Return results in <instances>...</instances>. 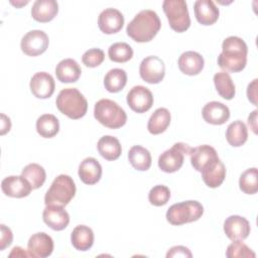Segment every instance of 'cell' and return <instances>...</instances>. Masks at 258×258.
Wrapping results in <instances>:
<instances>
[{"label":"cell","instance_id":"obj_1","mask_svg":"<svg viewBox=\"0 0 258 258\" xmlns=\"http://www.w3.org/2000/svg\"><path fill=\"white\" fill-rule=\"evenodd\" d=\"M247 54L246 42L238 36H229L222 43V52L218 56V64L226 72H241L246 67Z\"/></svg>","mask_w":258,"mask_h":258},{"label":"cell","instance_id":"obj_2","mask_svg":"<svg viewBox=\"0 0 258 258\" xmlns=\"http://www.w3.org/2000/svg\"><path fill=\"white\" fill-rule=\"evenodd\" d=\"M161 27V21L157 13L150 9L141 10L128 23L126 32L136 42H148L152 40Z\"/></svg>","mask_w":258,"mask_h":258},{"label":"cell","instance_id":"obj_3","mask_svg":"<svg viewBox=\"0 0 258 258\" xmlns=\"http://www.w3.org/2000/svg\"><path fill=\"white\" fill-rule=\"evenodd\" d=\"M56 108L67 117L77 120L84 117L88 110V102L76 88L61 90L55 100Z\"/></svg>","mask_w":258,"mask_h":258},{"label":"cell","instance_id":"obj_4","mask_svg":"<svg viewBox=\"0 0 258 258\" xmlns=\"http://www.w3.org/2000/svg\"><path fill=\"white\" fill-rule=\"evenodd\" d=\"M94 116L99 123L110 129H118L127 121L125 111L109 99H101L95 104Z\"/></svg>","mask_w":258,"mask_h":258},{"label":"cell","instance_id":"obj_5","mask_svg":"<svg viewBox=\"0 0 258 258\" xmlns=\"http://www.w3.org/2000/svg\"><path fill=\"white\" fill-rule=\"evenodd\" d=\"M76 184L74 179L68 174H59L51 182L44 196V204L67 206L76 195Z\"/></svg>","mask_w":258,"mask_h":258},{"label":"cell","instance_id":"obj_6","mask_svg":"<svg viewBox=\"0 0 258 258\" xmlns=\"http://www.w3.org/2000/svg\"><path fill=\"white\" fill-rule=\"evenodd\" d=\"M204 214V207L198 201H185L173 204L166 212V220L173 226L198 221Z\"/></svg>","mask_w":258,"mask_h":258},{"label":"cell","instance_id":"obj_7","mask_svg":"<svg viewBox=\"0 0 258 258\" xmlns=\"http://www.w3.org/2000/svg\"><path fill=\"white\" fill-rule=\"evenodd\" d=\"M162 8L171 29L176 32H183L188 29L190 18L184 0H165L162 3Z\"/></svg>","mask_w":258,"mask_h":258},{"label":"cell","instance_id":"obj_8","mask_svg":"<svg viewBox=\"0 0 258 258\" xmlns=\"http://www.w3.org/2000/svg\"><path fill=\"white\" fill-rule=\"evenodd\" d=\"M192 148L183 143L177 142L171 148L165 150L158 157V167L167 173H172L180 169L184 161V155L190 154Z\"/></svg>","mask_w":258,"mask_h":258},{"label":"cell","instance_id":"obj_9","mask_svg":"<svg viewBox=\"0 0 258 258\" xmlns=\"http://www.w3.org/2000/svg\"><path fill=\"white\" fill-rule=\"evenodd\" d=\"M49 39L43 30H30L22 38L20 42L21 50L29 56H37L43 53L48 47Z\"/></svg>","mask_w":258,"mask_h":258},{"label":"cell","instance_id":"obj_10","mask_svg":"<svg viewBox=\"0 0 258 258\" xmlns=\"http://www.w3.org/2000/svg\"><path fill=\"white\" fill-rule=\"evenodd\" d=\"M141 79L148 84L160 83L165 75L163 60L156 55H149L142 59L139 67Z\"/></svg>","mask_w":258,"mask_h":258},{"label":"cell","instance_id":"obj_11","mask_svg":"<svg viewBox=\"0 0 258 258\" xmlns=\"http://www.w3.org/2000/svg\"><path fill=\"white\" fill-rule=\"evenodd\" d=\"M127 104L136 113H145L153 105V95L144 86H135L127 94Z\"/></svg>","mask_w":258,"mask_h":258},{"label":"cell","instance_id":"obj_12","mask_svg":"<svg viewBox=\"0 0 258 258\" xmlns=\"http://www.w3.org/2000/svg\"><path fill=\"white\" fill-rule=\"evenodd\" d=\"M250 223L244 217L233 215L224 222V232L232 241H243L250 234Z\"/></svg>","mask_w":258,"mask_h":258},{"label":"cell","instance_id":"obj_13","mask_svg":"<svg viewBox=\"0 0 258 258\" xmlns=\"http://www.w3.org/2000/svg\"><path fill=\"white\" fill-rule=\"evenodd\" d=\"M30 91L38 99H47L52 96L55 84L51 75L46 72L34 74L30 80Z\"/></svg>","mask_w":258,"mask_h":258},{"label":"cell","instance_id":"obj_14","mask_svg":"<svg viewBox=\"0 0 258 258\" xmlns=\"http://www.w3.org/2000/svg\"><path fill=\"white\" fill-rule=\"evenodd\" d=\"M98 25L105 34L117 33L124 25V16L118 9L106 8L98 17Z\"/></svg>","mask_w":258,"mask_h":258},{"label":"cell","instance_id":"obj_15","mask_svg":"<svg viewBox=\"0 0 258 258\" xmlns=\"http://www.w3.org/2000/svg\"><path fill=\"white\" fill-rule=\"evenodd\" d=\"M27 250L31 257H48L53 251V240L48 234L44 232L35 233L28 240Z\"/></svg>","mask_w":258,"mask_h":258},{"label":"cell","instance_id":"obj_16","mask_svg":"<svg viewBox=\"0 0 258 258\" xmlns=\"http://www.w3.org/2000/svg\"><path fill=\"white\" fill-rule=\"evenodd\" d=\"M1 188L5 196L11 198H24L31 192V185L22 175H10L1 182Z\"/></svg>","mask_w":258,"mask_h":258},{"label":"cell","instance_id":"obj_17","mask_svg":"<svg viewBox=\"0 0 258 258\" xmlns=\"http://www.w3.org/2000/svg\"><path fill=\"white\" fill-rule=\"evenodd\" d=\"M43 222L54 231L66 229L70 223V216L61 206L47 205L42 213Z\"/></svg>","mask_w":258,"mask_h":258},{"label":"cell","instance_id":"obj_18","mask_svg":"<svg viewBox=\"0 0 258 258\" xmlns=\"http://www.w3.org/2000/svg\"><path fill=\"white\" fill-rule=\"evenodd\" d=\"M202 115L207 123L213 125H222L229 120L230 110L225 104L217 101H212L204 106L202 110Z\"/></svg>","mask_w":258,"mask_h":258},{"label":"cell","instance_id":"obj_19","mask_svg":"<svg viewBox=\"0 0 258 258\" xmlns=\"http://www.w3.org/2000/svg\"><path fill=\"white\" fill-rule=\"evenodd\" d=\"M195 16L199 23L212 25L219 18V8L212 0H197L194 4Z\"/></svg>","mask_w":258,"mask_h":258},{"label":"cell","instance_id":"obj_20","mask_svg":"<svg viewBox=\"0 0 258 258\" xmlns=\"http://www.w3.org/2000/svg\"><path fill=\"white\" fill-rule=\"evenodd\" d=\"M201 172L206 185L212 188L220 186L226 177V167L220 158L210 162Z\"/></svg>","mask_w":258,"mask_h":258},{"label":"cell","instance_id":"obj_21","mask_svg":"<svg viewBox=\"0 0 258 258\" xmlns=\"http://www.w3.org/2000/svg\"><path fill=\"white\" fill-rule=\"evenodd\" d=\"M177 64L179 71L184 75L196 76L203 71L205 60L202 54H200L199 52L188 50L180 54Z\"/></svg>","mask_w":258,"mask_h":258},{"label":"cell","instance_id":"obj_22","mask_svg":"<svg viewBox=\"0 0 258 258\" xmlns=\"http://www.w3.org/2000/svg\"><path fill=\"white\" fill-rule=\"evenodd\" d=\"M78 173L84 183L92 185L100 180L102 176V166L96 158L87 157L80 163Z\"/></svg>","mask_w":258,"mask_h":258},{"label":"cell","instance_id":"obj_23","mask_svg":"<svg viewBox=\"0 0 258 258\" xmlns=\"http://www.w3.org/2000/svg\"><path fill=\"white\" fill-rule=\"evenodd\" d=\"M58 12V4L54 0H36L31 8L34 20L45 23L51 21Z\"/></svg>","mask_w":258,"mask_h":258},{"label":"cell","instance_id":"obj_24","mask_svg":"<svg viewBox=\"0 0 258 258\" xmlns=\"http://www.w3.org/2000/svg\"><path fill=\"white\" fill-rule=\"evenodd\" d=\"M190 163L197 171H202L210 162L219 158L216 149L208 144L192 148L190 152Z\"/></svg>","mask_w":258,"mask_h":258},{"label":"cell","instance_id":"obj_25","mask_svg":"<svg viewBox=\"0 0 258 258\" xmlns=\"http://www.w3.org/2000/svg\"><path fill=\"white\" fill-rule=\"evenodd\" d=\"M80 64L73 58H64L55 67V75L61 83H75L81 77Z\"/></svg>","mask_w":258,"mask_h":258},{"label":"cell","instance_id":"obj_26","mask_svg":"<svg viewBox=\"0 0 258 258\" xmlns=\"http://www.w3.org/2000/svg\"><path fill=\"white\" fill-rule=\"evenodd\" d=\"M99 153L106 160H116L120 157L122 147L119 140L111 135H105L101 137L97 143Z\"/></svg>","mask_w":258,"mask_h":258},{"label":"cell","instance_id":"obj_27","mask_svg":"<svg viewBox=\"0 0 258 258\" xmlns=\"http://www.w3.org/2000/svg\"><path fill=\"white\" fill-rule=\"evenodd\" d=\"M71 242L77 250L87 251L94 244V232L86 225H79L72 232Z\"/></svg>","mask_w":258,"mask_h":258},{"label":"cell","instance_id":"obj_28","mask_svg":"<svg viewBox=\"0 0 258 258\" xmlns=\"http://www.w3.org/2000/svg\"><path fill=\"white\" fill-rule=\"evenodd\" d=\"M170 120L171 116L169 111L166 108H158L150 116L147 123V129L153 135L160 134L167 129Z\"/></svg>","mask_w":258,"mask_h":258},{"label":"cell","instance_id":"obj_29","mask_svg":"<svg viewBox=\"0 0 258 258\" xmlns=\"http://www.w3.org/2000/svg\"><path fill=\"white\" fill-rule=\"evenodd\" d=\"M128 159L131 165L140 171L148 170L152 161L150 152L140 145H134L129 149Z\"/></svg>","mask_w":258,"mask_h":258},{"label":"cell","instance_id":"obj_30","mask_svg":"<svg viewBox=\"0 0 258 258\" xmlns=\"http://www.w3.org/2000/svg\"><path fill=\"white\" fill-rule=\"evenodd\" d=\"M226 139L233 147L242 146L248 139V129L246 124L241 120L232 122L227 128Z\"/></svg>","mask_w":258,"mask_h":258},{"label":"cell","instance_id":"obj_31","mask_svg":"<svg viewBox=\"0 0 258 258\" xmlns=\"http://www.w3.org/2000/svg\"><path fill=\"white\" fill-rule=\"evenodd\" d=\"M36 131L43 138H52L59 131V122L52 114H43L36 120Z\"/></svg>","mask_w":258,"mask_h":258},{"label":"cell","instance_id":"obj_32","mask_svg":"<svg viewBox=\"0 0 258 258\" xmlns=\"http://www.w3.org/2000/svg\"><path fill=\"white\" fill-rule=\"evenodd\" d=\"M213 80L216 90L222 98L226 100H232L235 97V85L232 81V78L227 72H219L215 74Z\"/></svg>","mask_w":258,"mask_h":258},{"label":"cell","instance_id":"obj_33","mask_svg":"<svg viewBox=\"0 0 258 258\" xmlns=\"http://www.w3.org/2000/svg\"><path fill=\"white\" fill-rule=\"evenodd\" d=\"M127 83V74L122 69L110 70L104 78L105 89L110 93H118L124 89Z\"/></svg>","mask_w":258,"mask_h":258},{"label":"cell","instance_id":"obj_34","mask_svg":"<svg viewBox=\"0 0 258 258\" xmlns=\"http://www.w3.org/2000/svg\"><path fill=\"white\" fill-rule=\"evenodd\" d=\"M21 175L27 179L32 189L39 188L45 181L46 173L44 168L37 163H29L21 171Z\"/></svg>","mask_w":258,"mask_h":258},{"label":"cell","instance_id":"obj_35","mask_svg":"<svg viewBox=\"0 0 258 258\" xmlns=\"http://www.w3.org/2000/svg\"><path fill=\"white\" fill-rule=\"evenodd\" d=\"M240 189L247 195H254L258 190V170L256 167L246 169L239 178Z\"/></svg>","mask_w":258,"mask_h":258},{"label":"cell","instance_id":"obj_36","mask_svg":"<svg viewBox=\"0 0 258 258\" xmlns=\"http://www.w3.org/2000/svg\"><path fill=\"white\" fill-rule=\"evenodd\" d=\"M109 58L115 62H126L133 56L132 47L126 42H115L109 46Z\"/></svg>","mask_w":258,"mask_h":258},{"label":"cell","instance_id":"obj_37","mask_svg":"<svg viewBox=\"0 0 258 258\" xmlns=\"http://www.w3.org/2000/svg\"><path fill=\"white\" fill-rule=\"evenodd\" d=\"M170 198V190L166 185L157 184L153 186L148 194V201L155 207H161L167 204Z\"/></svg>","mask_w":258,"mask_h":258},{"label":"cell","instance_id":"obj_38","mask_svg":"<svg viewBox=\"0 0 258 258\" xmlns=\"http://www.w3.org/2000/svg\"><path fill=\"white\" fill-rule=\"evenodd\" d=\"M226 256L229 258H254L255 253L242 241H233L228 247L226 251Z\"/></svg>","mask_w":258,"mask_h":258},{"label":"cell","instance_id":"obj_39","mask_svg":"<svg viewBox=\"0 0 258 258\" xmlns=\"http://www.w3.org/2000/svg\"><path fill=\"white\" fill-rule=\"evenodd\" d=\"M105 59V53L100 48H91L87 50L83 56L82 61L88 68H96L100 66Z\"/></svg>","mask_w":258,"mask_h":258},{"label":"cell","instance_id":"obj_40","mask_svg":"<svg viewBox=\"0 0 258 258\" xmlns=\"http://www.w3.org/2000/svg\"><path fill=\"white\" fill-rule=\"evenodd\" d=\"M1 230V238H0V250L3 251L5 248L11 245L13 240V234L10 230V228L6 227L4 224L0 226Z\"/></svg>","mask_w":258,"mask_h":258},{"label":"cell","instance_id":"obj_41","mask_svg":"<svg viewBox=\"0 0 258 258\" xmlns=\"http://www.w3.org/2000/svg\"><path fill=\"white\" fill-rule=\"evenodd\" d=\"M191 256L192 255L188 250V248L184 246H173L166 253L167 258H171V257H189L190 258Z\"/></svg>","mask_w":258,"mask_h":258},{"label":"cell","instance_id":"obj_42","mask_svg":"<svg viewBox=\"0 0 258 258\" xmlns=\"http://www.w3.org/2000/svg\"><path fill=\"white\" fill-rule=\"evenodd\" d=\"M257 79L253 80L249 85H248V88H247V97L249 99V101L257 106Z\"/></svg>","mask_w":258,"mask_h":258},{"label":"cell","instance_id":"obj_43","mask_svg":"<svg viewBox=\"0 0 258 258\" xmlns=\"http://www.w3.org/2000/svg\"><path fill=\"white\" fill-rule=\"evenodd\" d=\"M11 128V121L5 114H1V135L6 134Z\"/></svg>","mask_w":258,"mask_h":258},{"label":"cell","instance_id":"obj_44","mask_svg":"<svg viewBox=\"0 0 258 258\" xmlns=\"http://www.w3.org/2000/svg\"><path fill=\"white\" fill-rule=\"evenodd\" d=\"M25 249L19 247V246H16L12 249V251L10 252L9 254V257H31L30 253L27 251H24Z\"/></svg>","mask_w":258,"mask_h":258},{"label":"cell","instance_id":"obj_45","mask_svg":"<svg viewBox=\"0 0 258 258\" xmlns=\"http://www.w3.org/2000/svg\"><path fill=\"white\" fill-rule=\"evenodd\" d=\"M257 113L258 111L257 110H254L248 117V124L249 126L251 127V129L253 130V132L256 134L257 133Z\"/></svg>","mask_w":258,"mask_h":258}]
</instances>
